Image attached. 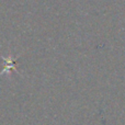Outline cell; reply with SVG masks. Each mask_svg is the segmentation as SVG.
Listing matches in <instances>:
<instances>
[{"mask_svg":"<svg viewBox=\"0 0 125 125\" xmlns=\"http://www.w3.org/2000/svg\"><path fill=\"white\" fill-rule=\"evenodd\" d=\"M4 59V62H6V66H4V68H3V70L0 73V76L1 75H3V73H9V71L11 70V69H13L14 71H17L18 73V70H17V67H15V62L14 61H13L11 57H9V58H3Z\"/></svg>","mask_w":125,"mask_h":125,"instance_id":"obj_1","label":"cell"}]
</instances>
